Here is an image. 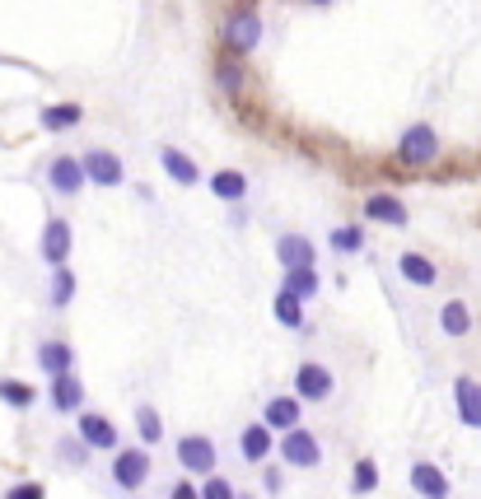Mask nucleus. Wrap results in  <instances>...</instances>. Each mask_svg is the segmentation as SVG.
Instances as JSON below:
<instances>
[{
	"label": "nucleus",
	"instance_id": "nucleus-4",
	"mask_svg": "<svg viewBox=\"0 0 481 499\" xmlns=\"http://www.w3.org/2000/svg\"><path fill=\"white\" fill-rule=\"evenodd\" d=\"M178 462H182V471H192V476H216V443L206 434H182Z\"/></svg>",
	"mask_w": 481,
	"mask_h": 499
},
{
	"label": "nucleus",
	"instance_id": "nucleus-26",
	"mask_svg": "<svg viewBox=\"0 0 481 499\" xmlns=\"http://www.w3.org/2000/svg\"><path fill=\"white\" fill-rule=\"evenodd\" d=\"M285 290L300 294L304 303L318 294V266H304V271H285Z\"/></svg>",
	"mask_w": 481,
	"mask_h": 499
},
{
	"label": "nucleus",
	"instance_id": "nucleus-33",
	"mask_svg": "<svg viewBox=\"0 0 481 499\" xmlns=\"http://www.w3.org/2000/svg\"><path fill=\"white\" fill-rule=\"evenodd\" d=\"M201 499H238V490H234L225 476H206V485H201Z\"/></svg>",
	"mask_w": 481,
	"mask_h": 499
},
{
	"label": "nucleus",
	"instance_id": "nucleus-32",
	"mask_svg": "<svg viewBox=\"0 0 481 499\" xmlns=\"http://www.w3.org/2000/svg\"><path fill=\"white\" fill-rule=\"evenodd\" d=\"M0 402H10V406H33V387H23V383H10V378H0Z\"/></svg>",
	"mask_w": 481,
	"mask_h": 499
},
{
	"label": "nucleus",
	"instance_id": "nucleus-36",
	"mask_svg": "<svg viewBox=\"0 0 481 499\" xmlns=\"http://www.w3.org/2000/svg\"><path fill=\"white\" fill-rule=\"evenodd\" d=\"M173 499H201V490H197L192 481H178V485H173Z\"/></svg>",
	"mask_w": 481,
	"mask_h": 499
},
{
	"label": "nucleus",
	"instance_id": "nucleus-18",
	"mask_svg": "<svg viewBox=\"0 0 481 499\" xmlns=\"http://www.w3.org/2000/svg\"><path fill=\"white\" fill-rule=\"evenodd\" d=\"M38 365L47 369V378L75 374V350H70L66 341H42V346H38Z\"/></svg>",
	"mask_w": 481,
	"mask_h": 499
},
{
	"label": "nucleus",
	"instance_id": "nucleus-27",
	"mask_svg": "<svg viewBox=\"0 0 481 499\" xmlns=\"http://www.w3.org/2000/svg\"><path fill=\"white\" fill-rule=\"evenodd\" d=\"M75 299V275H70V266H57L51 271V309H66V303Z\"/></svg>",
	"mask_w": 481,
	"mask_h": 499
},
{
	"label": "nucleus",
	"instance_id": "nucleus-2",
	"mask_svg": "<svg viewBox=\"0 0 481 499\" xmlns=\"http://www.w3.org/2000/svg\"><path fill=\"white\" fill-rule=\"evenodd\" d=\"M225 47H229V57H244V51H253L262 42V14L257 10H234L225 19Z\"/></svg>",
	"mask_w": 481,
	"mask_h": 499
},
{
	"label": "nucleus",
	"instance_id": "nucleus-21",
	"mask_svg": "<svg viewBox=\"0 0 481 499\" xmlns=\"http://www.w3.org/2000/svg\"><path fill=\"white\" fill-rule=\"evenodd\" d=\"M439 327H444V337H453V341L467 337V331H472V313H467V303H463V299H449L444 309H439Z\"/></svg>",
	"mask_w": 481,
	"mask_h": 499
},
{
	"label": "nucleus",
	"instance_id": "nucleus-10",
	"mask_svg": "<svg viewBox=\"0 0 481 499\" xmlns=\"http://www.w3.org/2000/svg\"><path fill=\"white\" fill-rule=\"evenodd\" d=\"M85 173L94 187H122V178H126L122 159L113 150H85Z\"/></svg>",
	"mask_w": 481,
	"mask_h": 499
},
{
	"label": "nucleus",
	"instance_id": "nucleus-16",
	"mask_svg": "<svg viewBox=\"0 0 481 499\" xmlns=\"http://www.w3.org/2000/svg\"><path fill=\"white\" fill-rule=\"evenodd\" d=\"M262 425L266 430H281V434L300 430V397H272V402H266V411H262Z\"/></svg>",
	"mask_w": 481,
	"mask_h": 499
},
{
	"label": "nucleus",
	"instance_id": "nucleus-35",
	"mask_svg": "<svg viewBox=\"0 0 481 499\" xmlns=\"http://www.w3.org/2000/svg\"><path fill=\"white\" fill-rule=\"evenodd\" d=\"M281 481H285V476H281V467H262V490H272V494H276Z\"/></svg>",
	"mask_w": 481,
	"mask_h": 499
},
{
	"label": "nucleus",
	"instance_id": "nucleus-30",
	"mask_svg": "<svg viewBox=\"0 0 481 499\" xmlns=\"http://www.w3.org/2000/svg\"><path fill=\"white\" fill-rule=\"evenodd\" d=\"M57 453H61L66 467H85V462H89V443L75 434V439H61V443H57Z\"/></svg>",
	"mask_w": 481,
	"mask_h": 499
},
{
	"label": "nucleus",
	"instance_id": "nucleus-11",
	"mask_svg": "<svg viewBox=\"0 0 481 499\" xmlns=\"http://www.w3.org/2000/svg\"><path fill=\"white\" fill-rule=\"evenodd\" d=\"M412 490L421 494V499H449V476L435 467V462H412Z\"/></svg>",
	"mask_w": 481,
	"mask_h": 499
},
{
	"label": "nucleus",
	"instance_id": "nucleus-1",
	"mask_svg": "<svg viewBox=\"0 0 481 499\" xmlns=\"http://www.w3.org/2000/svg\"><path fill=\"white\" fill-rule=\"evenodd\" d=\"M439 159V131L430 122H416L402 131V141H397V163H407V169H430Z\"/></svg>",
	"mask_w": 481,
	"mask_h": 499
},
{
	"label": "nucleus",
	"instance_id": "nucleus-14",
	"mask_svg": "<svg viewBox=\"0 0 481 499\" xmlns=\"http://www.w3.org/2000/svg\"><path fill=\"white\" fill-rule=\"evenodd\" d=\"M51 406H57L61 415H75V411H85V378H75V374H61V378H51Z\"/></svg>",
	"mask_w": 481,
	"mask_h": 499
},
{
	"label": "nucleus",
	"instance_id": "nucleus-24",
	"mask_svg": "<svg viewBox=\"0 0 481 499\" xmlns=\"http://www.w3.org/2000/svg\"><path fill=\"white\" fill-rule=\"evenodd\" d=\"M276 318H281V327H304V299L300 294H290L285 285H281V294H276Z\"/></svg>",
	"mask_w": 481,
	"mask_h": 499
},
{
	"label": "nucleus",
	"instance_id": "nucleus-3",
	"mask_svg": "<svg viewBox=\"0 0 481 499\" xmlns=\"http://www.w3.org/2000/svg\"><path fill=\"white\" fill-rule=\"evenodd\" d=\"M47 182H51V191H61V197H79L85 182H89L85 159H79V154H57L47 163Z\"/></svg>",
	"mask_w": 481,
	"mask_h": 499
},
{
	"label": "nucleus",
	"instance_id": "nucleus-8",
	"mask_svg": "<svg viewBox=\"0 0 481 499\" xmlns=\"http://www.w3.org/2000/svg\"><path fill=\"white\" fill-rule=\"evenodd\" d=\"M276 453L285 457V467H318V462H323V443H318L309 430H290Z\"/></svg>",
	"mask_w": 481,
	"mask_h": 499
},
{
	"label": "nucleus",
	"instance_id": "nucleus-13",
	"mask_svg": "<svg viewBox=\"0 0 481 499\" xmlns=\"http://www.w3.org/2000/svg\"><path fill=\"white\" fill-rule=\"evenodd\" d=\"M276 257H281V266L285 271H304V266H313V243L304 238V234H281L276 238Z\"/></svg>",
	"mask_w": 481,
	"mask_h": 499
},
{
	"label": "nucleus",
	"instance_id": "nucleus-15",
	"mask_svg": "<svg viewBox=\"0 0 481 499\" xmlns=\"http://www.w3.org/2000/svg\"><path fill=\"white\" fill-rule=\"evenodd\" d=\"M365 215H369V219H384V225H393V229H407V219H412L407 206L397 201L393 191H374V197L365 201Z\"/></svg>",
	"mask_w": 481,
	"mask_h": 499
},
{
	"label": "nucleus",
	"instance_id": "nucleus-7",
	"mask_svg": "<svg viewBox=\"0 0 481 499\" xmlns=\"http://www.w3.org/2000/svg\"><path fill=\"white\" fill-rule=\"evenodd\" d=\"M75 434L85 439L89 448H98V453H117V448H122V439H117L113 420H108V415H98V411H85V415H79Z\"/></svg>",
	"mask_w": 481,
	"mask_h": 499
},
{
	"label": "nucleus",
	"instance_id": "nucleus-25",
	"mask_svg": "<svg viewBox=\"0 0 481 499\" xmlns=\"http://www.w3.org/2000/svg\"><path fill=\"white\" fill-rule=\"evenodd\" d=\"M244 66H238V57H225L220 66H216V85L225 89V94H244Z\"/></svg>",
	"mask_w": 481,
	"mask_h": 499
},
{
	"label": "nucleus",
	"instance_id": "nucleus-29",
	"mask_svg": "<svg viewBox=\"0 0 481 499\" xmlns=\"http://www.w3.org/2000/svg\"><path fill=\"white\" fill-rule=\"evenodd\" d=\"M351 490H356V494L379 490V467H374L369 457H360V462H356V471H351Z\"/></svg>",
	"mask_w": 481,
	"mask_h": 499
},
{
	"label": "nucleus",
	"instance_id": "nucleus-5",
	"mask_svg": "<svg viewBox=\"0 0 481 499\" xmlns=\"http://www.w3.org/2000/svg\"><path fill=\"white\" fill-rule=\"evenodd\" d=\"M332 387H337V378H332L328 365H309L304 359V365L295 369V397L300 402H328Z\"/></svg>",
	"mask_w": 481,
	"mask_h": 499
},
{
	"label": "nucleus",
	"instance_id": "nucleus-34",
	"mask_svg": "<svg viewBox=\"0 0 481 499\" xmlns=\"http://www.w3.org/2000/svg\"><path fill=\"white\" fill-rule=\"evenodd\" d=\"M5 499H47V490H42L38 481H19V485L5 490Z\"/></svg>",
	"mask_w": 481,
	"mask_h": 499
},
{
	"label": "nucleus",
	"instance_id": "nucleus-38",
	"mask_svg": "<svg viewBox=\"0 0 481 499\" xmlns=\"http://www.w3.org/2000/svg\"><path fill=\"white\" fill-rule=\"evenodd\" d=\"M238 499H253V494H238Z\"/></svg>",
	"mask_w": 481,
	"mask_h": 499
},
{
	"label": "nucleus",
	"instance_id": "nucleus-22",
	"mask_svg": "<svg viewBox=\"0 0 481 499\" xmlns=\"http://www.w3.org/2000/svg\"><path fill=\"white\" fill-rule=\"evenodd\" d=\"M210 191H216L220 201H244L248 197V178L238 169H220V173H210Z\"/></svg>",
	"mask_w": 481,
	"mask_h": 499
},
{
	"label": "nucleus",
	"instance_id": "nucleus-37",
	"mask_svg": "<svg viewBox=\"0 0 481 499\" xmlns=\"http://www.w3.org/2000/svg\"><path fill=\"white\" fill-rule=\"evenodd\" d=\"M309 5H332V0H309Z\"/></svg>",
	"mask_w": 481,
	"mask_h": 499
},
{
	"label": "nucleus",
	"instance_id": "nucleus-9",
	"mask_svg": "<svg viewBox=\"0 0 481 499\" xmlns=\"http://www.w3.org/2000/svg\"><path fill=\"white\" fill-rule=\"evenodd\" d=\"M70 225L66 219H47V229H42V243H38V253H42V262L57 271V266H66V257H70Z\"/></svg>",
	"mask_w": 481,
	"mask_h": 499
},
{
	"label": "nucleus",
	"instance_id": "nucleus-23",
	"mask_svg": "<svg viewBox=\"0 0 481 499\" xmlns=\"http://www.w3.org/2000/svg\"><path fill=\"white\" fill-rule=\"evenodd\" d=\"M238 448H244L248 462H266V457H272V430H266V425H248L244 439H238Z\"/></svg>",
	"mask_w": 481,
	"mask_h": 499
},
{
	"label": "nucleus",
	"instance_id": "nucleus-19",
	"mask_svg": "<svg viewBox=\"0 0 481 499\" xmlns=\"http://www.w3.org/2000/svg\"><path fill=\"white\" fill-rule=\"evenodd\" d=\"M397 271H402V281L407 285H421V290H430L439 281V271L430 257H421V253H402V262H397Z\"/></svg>",
	"mask_w": 481,
	"mask_h": 499
},
{
	"label": "nucleus",
	"instance_id": "nucleus-6",
	"mask_svg": "<svg viewBox=\"0 0 481 499\" xmlns=\"http://www.w3.org/2000/svg\"><path fill=\"white\" fill-rule=\"evenodd\" d=\"M113 481L122 490H141L150 481V453L145 448H122L113 453Z\"/></svg>",
	"mask_w": 481,
	"mask_h": 499
},
{
	"label": "nucleus",
	"instance_id": "nucleus-12",
	"mask_svg": "<svg viewBox=\"0 0 481 499\" xmlns=\"http://www.w3.org/2000/svg\"><path fill=\"white\" fill-rule=\"evenodd\" d=\"M159 163H164V173H169L178 187H197V182H201L197 159H192V154H182L178 145H164V150H159Z\"/></svg>",
	"mask_w": 481,
	"mask_h": 499
},
{
	"label": "nucleus",
	"instance_id": "nucleus-17",
	"mask_svg": "<svg viewBox=\"0 0 481 499\" xmlns=\"http://www.w3.org/2000/svg\"><path fill=\"white\" fill-rule=\"evenodd\" d=\"M453 402H458V420L481 430V383L472 378H453Z\"/></svg>",
	"mask_w": 481,
	"mask_h": 499
},
{
	"label": "nucleus",
	"instance_id": "nucleus-28",
	"mask_svg": "<svg viewBox=\"0 0 481 499\" xmlns=\"http://www.w3.org/2000/svg\"><path fill=\"white\" fill-rule=\"evenodd\" d=\"M136 430H141V443H145V448L164 439V420H159L154 406H141V411H136Z\"/></svg>",
	"mask_w": 481,
	"mask_h": 499
},
{
	"label": "nucleus",
	"instance_id": "nucleus-20",
	"mask_svg": "<svg viewBox=\"0 0 481 499\" xmlns=\"http://www.w3.org/2000/svg\"><path fill=\"white\" fill-rule=\"evenodd\" d=\"M79 117H85V107H79V103H47L42 107V131L61 135V131L79 126Z\"/></svg>",
	"mask_w": 481,
	"mask_h": 499
},
{
	"label": "nucleus",
	"instance_id": "nucleus-31",
	"mask_svg": "<svg viewBox=\"0 0 481 499\" xmlns=\"http://www.w3.org/2000/svg\"><path fill=\"white\" fill-rule=\"evenodd\" d=\"M332 247H337V253H360V247H365V229H356V225L332 229Z\"/></svg>",
	"mask_w": 481,
	"mask_h": 499
}]
</instances>
